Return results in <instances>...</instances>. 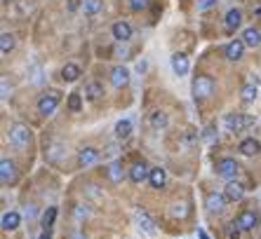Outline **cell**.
<instances>
[{"label": "cell", "instance_id": "47", "mask_svg": "<svg viewBox=\"0 0 261 239\" xmlns=\"http://www.w3.org/2000/svg\"><path fill=\"white\" fill-rule=\"evenodd\" d=\"M40 239H50V230H43V235H40Z\"/></svg>", "mask_w": 261, "mask_h": 239}, {"label": "cell", "instance_id": "30", "mask_svg": "<svg viewBox=\"0 0 261 239\" xmlns=\"http://www.w3.org/2000/svg\"><path fill=\"white\" fill-rule=\"evenodd\" d=\"M240 98H242L245 103H252V101L257 98V82L245 85V87H242V92H240Z\"/></svg>", "mask_w": 261, "mask_h": 239}, {"label": "cell", "instance_id": "4", "mask_svg": "<svg viewBox=\"0 0 261 239\" xmlns=\"http://www.w3.org/2000/svg\"><path fill=\"white\" fill-rule=\"evenodd\" d=\"M59 101H61L59 92H47V94H43V96H40V101H38V113H40V115H45V118H50V115L57 110Z\"/></svg>", "mask_w": 261, "mask_h": 239}, {"label": "cell", "instance_id": "19", "mask_svg": "<svg viewBox=\"0 0 261 239\" xmlns=\"http://www.w3.org/2000/svg\"><path fill=\"white\" fill-rule=\"evenodd\" d=\"M19 223H22V216L17 214V211H10V214H5L2 216V220H0V225H2V230L5 232H12V230L19 228Z\"/></svg>", "mask_w": 261, "mask_h": 239}, {"label": "cell", "instance_id": "24", "mask_svg": "<svg viewBox=\"0 0 261 239\" xmlns=\"http://www.w3.org/2000/svg\"><path fill=\"white\" fill-rule=\"evenodd\" d=\"M101 94H104V85H101V82H97V80H89V82L85 85V96L89 98V101H97Z\"/></svg>", "mask_w": 261, "mask_h": 239}, {"label": "cell", "instance_id": "28", "mask_svg": "<svg viewBox=\"0 0 261 239\" xmlns=\"http://www.w3.org/2000/svg\"><path fill=\"white\" fill-rule=\"evenodd\" d=\"M188 204L186 202H174L172 204V209H170V214H172V218H179V220H184L186 216H188Z\"/></svg>", "mask_w": 261, "mask_h": 239}, {"label": "cell", "instance_id": "22", "mask_svg": "<svg viewBox=\"0 0 261 239\" xmlns=\"http://www.w3.org/2000/svg\"><path fill=\"white\" fill-rule=\"evenodd\" d=\"M80 75H83V71H80L78 64H66L64 68H61V80H64V82H76Z\"/></svg>", "mask_w": 261, "mask_h": 239}, {"label": "cell", "instance_id": "26", "mask_svg": "<svg viewBox=\"0 0 261 239\" xmlns=\"http://www.w3.org/2000/svg\"><path fill=\"white\" fill-rule=\"evenodd\" d=\"M130 134H132V120H120L116 124V139L125 141V139H130Z\"/></svg>", "mask_w": 261, "mask_h": 239}, {"label": "cell", "instance_id": "18", "mask_svg": "<svg viewBox=\"0 0 261 239\" xmlns=\"http://www.w3.org/2000/svg\"><path fill=\"white\" fill-rule=\"evenodd\" d=\"M240 24H242V12L235 10V7L226 12V19H224L226 31H235V28H240Z\"/></svg>", "mask_w": 261, "mask_h": 239}, {"label": "cell", "instance_id": "32", "mask_svg": "<svg viewBox=\"0 0 261 239\" xmlns=\"http://www.w3.org/2000/svg\"><path fill=\"white\" fill-rule=\"evenodd\" d=\"M55 218H57V207H50V209H47V211L43 214V230H50V228H52Z\"/></svg>", "mask_w": 261, "mask_h": 239}, {"label": "cell", "instance_id": "12", "mask_svg": "<svg viewBox=\"0 0 261 239\" xmlns=\"http://www.w3.org/2000/svg\"><path fill=\"white\" fill-rule=\"evenodd\" d=\"M78 162H80V167H94V164L99 162V150L97 148H89V145H87V148H83V150H80V155H78Z\"/></svg>", "mask_w": 261, "mask_h": 239}, {"label": "cell", "instance_id": "31", "mask_svg": "<svg viewBox=\"0 0 261 239\" xmlns=\"http://www.w3.org/2000/svg\"><path fill=\"white\" fill-rule=\"evenodd\" d=\"M101 10V0H83V12L87 17H94Z\"/></svg>", "mask_w": 261, "mask_h": 239}, {"label": "cell", "instance_id": "10", "mask_svg": "<svg viewBox=\"0 0 261 239\" xmlns=\"http://www.w3.org/2000/svg\"><path fill=\"white\" fill-rule=\"evenodd\" d=\"M111 82H113V87H127L130 85V71L125 68V66H116L113 71H111Z\"/></svg>", "mask_w": 261, "mask_h": 239}, {"label": "cell", "instance_id": "2", "mask_svg": "<svg viewBox=\"0 0 261 239\" xmlns=\"http://www.w3.org/2000/svg\"><path fill=\"white\" fill-rule=\"evenodd\" d=\"M10 143L14 148H29V143H31V129L26 127V124H12L10 129Z\"/></svg>", "mask_w": 261, "mask_h": 239}, {"label": "cell", "instance_id": "8", "mask_svg": "<svg viewBox=\"0 0 261 239\" xmlns=\"http://www.w3.org/2000/svg\"><path fill=\"white\" fill-rule=\"evenodd\" d=\"M226 195H221V192H209V195L205 197V207L209 214H221L224 211V207H226Z\"/></svg>", "mask_w": 261, "mask_h": 239}, {"label": "cell", "instance_id": "37", "mask_svg": "<svg viewBox=\"0 0 261 239\" xmlns=\"http://www.w3.org/2000/svg\"><path fill=\"white\" fill-rule=\"evenodd\" d=\"M31 82H33V85H40V82H43V71H40L38 66H33V71H31Z\"/></svg>", "mask_w": 261, "mask_h": 239}, {"label": "cell", "instance_id": "25", "mask_svg": "<svg viewBox=\"0 0 261 239\" xmlns=\"http://www.w3.org/2000/svg\"><path fill=\"white\" fill-rule=\"evenodd\" d=\"M106 174H109V178L113 181V183H122V178H125V169H122V164L116 160V162H111V164H109Z\"/></svg>", "mask_w": 261, "mask_h": 239}, {"label": "cell", "instance_id": "16", "mask_svg": "<svg viewBox=\"0 0 261 239\" xmlns=\"http://www.w3.org/2000/svg\"><path fill=\"white\" fill-rule=\"evenodd\" d=\"M148 183H151V188H155V190L165 188V183H167V174H165L163 167H153L151 176H148Z\"/></svg>", "mask_w": 261, "mask_h": 239}, {"label": "cell", "instance_id": "40", "mask_svg": "<svg viewBox=\"0 0 261 239\" xmlns=\"http://www.w3.org/2000/svg\"><path fill=\"white\" fill-rule=\"evenodd\" d=\"M2 101H7V96H10V87H7V80H2Z\"/></svg>", "mask_w": 261, "mask_h": 239}, {"label": "cell", "instance_id": "34", "mask_svg": "<svg viewBox=\"0 0 261 239\" xmlns=\"http://www.w3.org/2000/svg\"><path fill=\"white\" fill-rule=\"evenodd\" d=\"M80 106H83V98H80V94H71V96H68V108L73 110V113H78V110H80Z\"/></svg>", "mask_w": 261, "mask_h": 239}, {"label": "cell", "instance_id": "41", "mask_svg": "<svg viewBox=\"0 0 261 239\" xmlns=\"http://www.w3.org/2000/svg\"><path fill=\"white\" fill-rule=\"evenodd\" d=\"M205 139L207 141H214V139H217V136H214V127H207L205 129Z\"/></svg>", "mask_w": 261, "mask_h": 239}, {"label": "cell", "instance_id": "43", "mask_svg": "<svg viewBox=\"0 0 261 239\" xmlns=\"http://www.w3.org/2000/svg\"><path fill=\"white\" fill-rule=\"evenodd\" d=\"M146 68H148V64H146V61H139V64H137V73H146Z\"/></svg>", "mask_w": 261, "mask_h": 239}, {"label": "cell", "instance_id": "42", "mask_svg": "<svg viewBox=\"0 0 261 239\" xmlns=\"http://www.w3.org/2000/svg\"><path fill=\"white\" fill-rule=\"evenodd\" d=\"M116 56H120V59H127V47H118V49H116Z\"/></svg>", "mask_w": 261, "mask_h": 239}, {"label": "cell", "instance_id": "15", "mask_svg": "<svg viewBox=\"0 0 261 239\" xmlns=\"http://www.w3.org/2000/svg\"><path fill=\"white\" fill-rule=\"evenodd\" d=\"M245 47L247 45L242 43V40H233V43L226 45V59L229 61H240L242 59V52H245Z\"/></svg>", "mask_w": 261, "mask_h": 239}, {"label": "cell", "instance_id": "3", "mask_svg": "<svg viewBox=\"0 0 261 239\" xmlns=\"http://www.w3.org/2000/svg\"><path fill=\"white\" fill-rule=\"evenodd\" d=\"M224 124H226V129L229 131H242L247 129L250 124H254V118L252 115H240V113H231V115H226L224 118Z\"/></svg>", "mask_w": 261, "mask_h": 239}, {"label": "cell", "instance_id": "45", "mask_svg": "<svg viewBox=\"0 0 261 239\" xmlns=\"http://www.w3.org/2000/svg\"><path fill=\"white\" fill-rule=\"evenodd\" d=\"M33 216H35V207H26V218L31 220Z\"/></svg>", "mask_w": 261, "mask_h": 239}, {"label": "cell", "instance_id": "21", "mask_svg": "<svg viewBox=\"0 0 261 239\" xmlns=\"http://www.w3.org/2000/svg\"><path fill=\"white\" fill-rule=\"evenodd\" d=\"M242 155H247V157H252V155H257V152H261V141H257V139H245V141H240V148H238Z\"/></svg>", "mask_w": 261, "mask_h": 239}, {"label": "cell", "instance_id": "7", "mask_svg": "<svg viewBox=\"0 0 261 239\" xmlns=\"http://www.w3.org/2000/svg\"><path fill=\"white\" fill-rule=\"evenodd\" d=\"M0 181H2V185H12L17 181V164L7 157L0 162Z\"/></svg>", "mask_w": 261, "mask_h": 239}, {"label": "cell", "instance_id": "27", "mask_svg": "<svg viewBox=\"0 0 261 239\" xmlns=\"http://www.w3.org/2000/svg\"><path fill=\"white\" fill-rule=\"evenodd\" d=\"M12 49H14V35L5 31L0 35V52H2V56H7Z\"/></svg>", "mask_w": 261, "mask_h": 239}, {"label": "cell", "instance_id": "29", "mask_svg": "<svg viewBox=\"0 0 261 239\" xmlns=\"http://www.w3.org/2000/svg\"><path fill=\"white\" fill-rule=\"evenodd\" d=\"M45 155H47V160H50V162H59V160L66 155V150L59 145V143H52V145L47 148V152H45Z\"/></svg>", "mask_w": 261, "mask_h": 239}, {"label": "cell", "instance_id": "9", "mask_svg": "<svg viewBox=\"0 0 261 239\" xmlns=\"http://www.w3.org/2000/svg\"><path fill=\"white\" fill-rule=\"evenodd\" d=\"M235 223H238V228L242 230V232H250V230H254L259 225V216H257L254 211H242V214L235 218Z\"/></svg>", "mask_w": 261, "mask_h": 239}, {"label": "cell", "instance_id": "33", "mask_svg": "<svg viewBox=\"0 0 261 239\" xmlns=\"http://www.w3.org/2000/svg\"><path fill=\"white\" fill-rule=\"evenodd\" d=\"M196 143H198V131L188 129V131L184 134V139H181V145H184V148H193Z\"/></svg>", "mask_w": 261, "mask_h": 239}, {"label": "cell", "instance_id": "38", "mask_svg": "<svg viewBox=\"0 0 261 239\" xmlns=\"http://www.w3.org/2000/svg\"><path fill=\"white\" fill-rule=\"evenodd\" d=\"M76 218H78V220H87V218H89V209H87L85 204L76 207Z\"/></svg>", "mask_w": 261, "mask_h": 239}, {"label": "cell", "instance_id": "20", "mask_svg": "<svg viewBox=\"0 0 261 239\" xmlns=\"http://www.w3.org/2000/svg\"><path fill=\"white\" fill-rule=\"evenodd\" d=\"M242 43L247 45V47H259L261 45V31L259 28H254V26L245 28V33H242Z\"/></svg>", "mask_w": 261, "mask_h": 239}, {"label": "cell", "instance_id": "5", "mask_svg": "<svg viewBox=\"0 0 261 239\" xmlns=\"http://www.w3.org/2000/svg\"><path fill=\"white\" fill-rule=\"evenodd\" d=\"M214 171H217V176H221V178H235L240 171V167L235 160H231V157H224V160H219L217 167H214Z\"/></svg>", "mask_w": 261, "mask_h": 239}, {"label": "cell", "instance_id": "17", "mask_svg": "<svg viewBox=\"0 0 261 239\" xmlns=\"http://www.w3.org/2000/svg\"><path fill=\"white\" fill-rule=\"evenodd\" d=\"M188 68H191V64H188V56H186V54H174L172 56V71L179 77L186 75V73H188Z\"/></svg>", "mask_w": 261, "mask_h": 239}, {"label": "cell", "instance_id": "23", "mask_svg": "<svg viewBox=\"0 0 261 239\" xmlns=\"http://www.w3.org/2000/svg\"><path fill=\"white\" fill-rule=\"evenodd\" d=\"M148 122H151V127L155 131H163V129H167V124H170V118H167V113H163V110H155Z\"/></svg>", "mask_w": 261, "mask_h": 239}, {"label": "cell", "instance_id": "13", "mask_svg": "<svg viewBox=\"0 0 261 239\" xmlns=\"http://www.w3.org/2000/svg\"><path fill=\"white\" fill-rule=\"evenodd\" d=\"M224 195H226L229 202H240L242 195H245V188H242L238 181H233V178H231L229 183H226V188H224Z\"/></svg>", "mask_w": 261, "mask_h": 239}, {"label": "cell", "instance_id": "1", "mask_svg": "<svg viewBox=\"0 0 261 239\" xmlns=\"http://www.w3.org/2000/svg\"><path fill=\"white\" fill-rule=\"evenodd\" d=\"M212 94H214V80L207 75H198L193 80V96H196V101H205Z\"/></svg>", "mask_w": 261, "mask_h": 239}, {"label": "cell", "instance_id": "6", "mask_svg": "<svg viewBox=\"0 0 261 239\" xmlns=\"http://www.w3.org/2000/svg\"><path fill=\"white\" fill-rule=\"evenodd\" d=\"M134 220H137V228H139L142 235H146V237H153V235H155V223H153V218L148 216L144 209H139V211L134 214Z\"/></svg>", "mask_w": 261, "mask_h": 239}, {"label": "cell", "instance_id": "39", "mask_svg": "<svg viewBox=\"0 0 261 239\" xmlns=\"http://www.w3.org/2000/svg\"><path fill=\"white\" fill-rule=\"evenodd\" d=\"M217 2H219V0H200V2H198V10H200V12H207V10H212Z\"/></svg>", "mask_w": 261, "mask_h": 239}, {"label": "cell", "instance_id": "11", "mask_svg": "<svg viewBox=\"0 0 261 239\" xmlns=\"http://www.w3.org/2000/svg\"><path fill=\"white\" fill-rule=\"evenodd\" d=\"M148 176H151V169H148V164L146 162H137L130 169V181L132 183H144Z\"/></svg>", "mask_w": 261, "mask_h": 239}, {"label": "cell", "instance_id": "36", "mask_svg": "<svg viewBox=\"0 0 261 239\" xmlns=\"http://www.w3.org/2000/svg\"><path fill=\"white\" fill-rule=\"evenodd\" d=\"M226 237H229V239H238L240 237V228H238V223H235V220L226 225Z\"/></svg>", "mask_w": 261, "mask_h": 239}, {"label": "cell", "instance_id": "44", "mask_svg": "<svg viewBox=\"0 0 261 239\" xmlns=\"http://www.w3.org/2000/svg\"><path fill=\"white\" fill-rule=\"evenodd\" d=\"M78 5H80V0H71V2H68V10L76 12V10H78Z\"/></svg>", "mask_w": 261, "mask_h": 239}, {"label": "cell", "instance_id": "46", "mask_svg": "<svg viewBox=\"0 0 261 239\" xmlns=\"http://www.w3.org/2000/svg\"><path fill=\"white\" fill-rule=\"evenodd\" d=\"M198 237H200V239H209V237H207V232H205V230H200V232H198Z\"/></svg>", "mask_w": 261, "mask_h": 239}, {"label": "cell", "instance_id": "35", "mask_svg": "<svg viewBox=\"0 0 261 239\" xmlns=\"http://www.w3.org/2000/svg\"><path fill=\"white\" fill-rule=\"evenodd\" d=\"M151 5V0H130V10L132 12H142V10H146Z\"/></svg>", "mask_w": 261, "mask_h": 239}, {"label": "cell", "instance_id": "14", "mask_svg": "<svg viewBox=\"0 0 261 239\" xmlns=\"http://www.w3.org/2000/svg\"><path fill=\"white\" fill-rule=\"evenodd\" d=\"M111 31H113V38H116L118 43H127L132 38V26L127 22H116Z\"/></svg>", "mask_w": 261, "mask_h": 239}]
</instances>
